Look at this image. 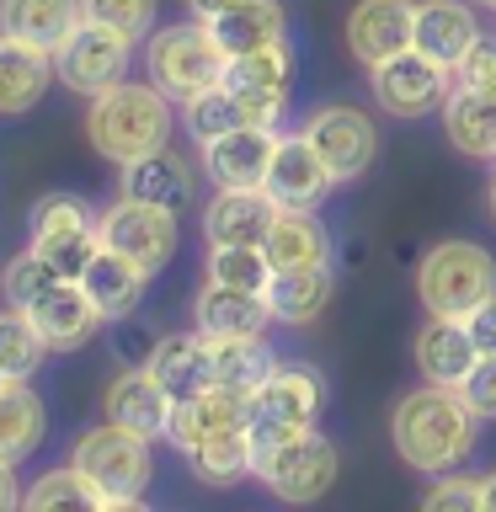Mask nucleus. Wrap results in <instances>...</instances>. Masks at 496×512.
<instances>
[{
  "label": "nucleus",
  "mask_w": 496,
  "mask_h": 512,
  "mask_svg": "<svg viewBox=\"0 0 496 512\" xmlns=\"http://www.w3.org/2000/svg\"><path fill=\"white\" fill-rule=\"evenodd\" d=\"M240 0H187V11L198 16V22H214V16H224V11H235Z\"/></svg>",
  "instance_id": "de8ad7c7"
},
{
  "label": "nucleus",
  "mask_w": 496,
  "mask_h": 512,
  "mask_svg": "<svg viewBox=\"0 0 496 512\" xmlns=\"http://www.w3.org/2000/svg\"><path fill=\"white\" fill-rule=\"evenodd\" d=\"M267 278H272V262H267L262 246H208V283L262 294Z\"/></svg>",
  "instance_id": "58836bf2"
},
{
  "label": "nucleus",
  "mask_w": 496,
  "mask_h": 512,
  "mask_svg": "<svg viewBox=\"0 0 496 512\" xmlns=\"http://www.w3.org/2000/svg\"><path fill=\"white\" fill-rule=\"evenodd\" d=\"M128 64H134V38L107 22H80L70 38L54 48V70H59V86L75 91V96H102L112 86L128 80Z\"/></svg>",
  "instance_id": "6e6552de"
},
{
  "label": "nucleus",
  "mask_w": 496,
  "mask_h": 512,
  "mask_svg": "<svg viewBox=\"0 0 496 512\" xmlns=\"http://www.w3.org/2000/svg\"><path fill=\"white\" fill-rule=\"evenodd\" d=\"M480 347L464 320H448V315H427V326L416 331V368H422L427 384H464V374L475 368Z\"/></svg>",
  "instance_id": "5701e85b"
},
{
  "label": "nucleus",
  "mask_w": 496,
  "mask_h": 512,
  "mask_svg": "<svg viewBox=\"0 0 496 512\" xmlns=\"http://www.w3.org/2000/svg\"><path fill=\"white\" fill-rule=\"evenodd\" d=\"M6 384H11V374H6V368H0V390H6Z\"/></svg>",
  "instance_id": "3c124183"
},
{
  "label": "nucleus",
  "mask_w": 496,
  "mask_h": 512,
  "mask_svg": "<svg viewBox=\"0 0 496 512\" xmlns=\"http://www.w3.org/2000/svg\"><path fill=\"white\" fill-rule=\"evenodd\" d=\"M192 320H198L203 336H267L272 315L267 294H251V288H224V283H203L198 304H192Z\"/></svg>",
  "instance_id": "4be33fe9"
},
{
  "label": "nucleus",
  "mask_w": 496,
  "mask_h": 512,
  "mask_svg": "<svg viewBox=\"0 0 496 512\" xmlns=\"http://www.w3.org/2000/svg\"><path fill=\"white\" fill-rule=\"evenodd\" d=\"M390 438L395 454L422 475L459 470L480 443V416L454 384H422V390L400 395L390 411Z\"/></svg>",
  "instance_id": "f257e3e1"
},
{
  "label": "nucleus",
  "mask_w": 496,
  "mask_h": 512,
  "mask_svg": "<svg viewBox=\"0 0 496 512\" xmlns=\"http://www.w3.org/2000/svg\"><path fill=\"white\" fill-rule=\"evenodd\" d=\"M459 86H470V91H486L496 96V38H480L470 54H464V64L454 70Z\"/></svg>",
  "instance_id": "c03bdc74"
},
{
  "label": "nucleus",
  "mask_w": 496,
  "mask_h": 512,
  "mask_svg": "<svg viewBox=\"0 0 496 512\" xmlns=\"http://www.w3.org/2000/svg\"><path fill=\"white\" fill-rule=\"evenodd\" d=\"M304 134H310V144L331 166L336 182H358V176H368L379 160V128L363 107H347V102L320 107V112H310Z\"/></svg>",
  "instance_id": "9b49d317"
},
{
  "label": "nucleus",
  "mask_w": 496,
  "mask_h": 512,
  "mask_svg": "<svg viewBox=\"0 0 496 512\" xmlns=\"http://www.w3.org/2000/svg\"><path fill=\"white\" fill-rule=\"evenodd\" d=\"M43 432H48L43 395L32 390L27 379H11L6 390H0V459H6V464L32 459V454H38V443H43Z\"/></svg>",
  "instance_id": "cd10ccee"
},
{
  "label": "nucleus",
  "mask_w": 496,
  "mask_h": 512,
  "mask_svg": "<svg viewBox=\"0 0 496 512\" xmlns=\"http://www.w3.org/2000/svg\"><path fill=\"white\" fill-rule=\"evenodd\" d=\"M176 214L171 208H155V203H139V198H118L112 208H102V246L139 262L144 272H160L176 256Z\"/></svg>",
  "instance_id": "9d476101"
},
{
  "label": "nucleus",
  "mask_w": 496,
  "mask_h": 512,
  "mask_svg": "<svg viewBox=\"0 0 496 512\" xmlns=\"http://www.w3.org/2000/svg\"><path fill=\"white\" fill-rule=\"evenodd\" d=\"M224 86L235 91H294V54L288 43H272V48H256V54H235L230 70H224Z\"/></svg>",
  "instance_id": "c9c22d12"
},
{
  "label": "nucleus",
  "mask_w": 496,
  "mask_h": 512,
  "mask_svg": "<svg viewBox=\"0 0 496 512\" xmlns=\"http://www.w3.org/2000/svg\"><path fill=\"white\" fill-rule=\"evenodd\" d=\"M214 38L224 54H256V48H272V43H283V32H288V11H283V0H240L235 11H224L214 16Z\"/></svg>",
  "instance_id": "c756f323"
},
{
  "label": "nucleus",
  "mask_w": 496,
  "mask_h": 512,
  "mask_svg": "<svg viewBox=\"0 0 496 512\" xmlns=\"http://www.w3.org/2000/svg\"><path fill=\"white\" fill-rule=\"evenodd\" d=\"M459 395L475 406L480 422H496V352H480L475 368H470V374H464V384H459Z\"/></svg>",
  "instance_id": "37998d69"
},
{
  "label": "nucleus",
  "mask_w": 496,
  "mask_h": 512,
  "mask_svg": "<svg viewBox=\"0 0 496 512\" xmlns=\"http://www.w3.org/2000/svg\"><path fill=\"white\" fill-rule=\"evenodd\" d=\"M54 80H59V70H54V54H48V48L0 27V118L32 112Z\"/></svg>",
  "instance_id": "a211bd4d"
},
{
  "label": "nucleus",
  "mask_w": 496,
  "mask_h": 512,
  "mask_svg": "<svg viewBox=\"0 0 496 512\" xmlns=\"http://www.w3.org/2000/svg\"><path fill=\"white\" fill-rule=\"evenodd\" d=\"M347 48L368 70L411 48V0H358L347 11Z\"/></svg>",
  "instance_id": "6ab92c4d"
},
{
  "label": "nucleus",
  "mask_w": 496,
  "mask_h": 512,
  "mask_svg": "<svg viewBox=\"0 0 496 512\" xmlns=\"http://www.w3.org/2000/svg\"><path fill=\"white\" fill-rule=\"evenodd\" d=\"M486 507H491V512H496V470H491V475H486Z\"/></svg>",
  "instance_id": "09e8293b"
},
{
  "label": "nucleus",
  "mask_w": 496,
  "mask_h": 512,
  "mask_svg": "<svg viewBox=\"0 0 496 512\" xmlns=\"http://www.w3.org/2000/svg\"><path fill=\"white\" fill-rule=\"evenodd\" d=\"M262 251H267L272 272L278 267H315L331 256V230L315 219V208H283L278 224L262 240Z\"/></svg>",
  "instance_id": "7c9ffc66"
},
{
  "label": "nucleus",
  "mask_w": 496,
  "mask_h": 512,
  "mask_svg": "<svg viewBox=\"0 0 496 512\" xmlns=\"http://www.w3.org/2000/svg\"><path fill=\"white\" fill-rule=\"evenodd\" d=\"M155 6L160 0H86V16L128 32V38L139 43V38H150V27H155Z\"/></svg>",
  "instance_id": "a19ab883"
},
{
  "label": "nucleus",
  "mask_w": 496,
  "mask_h": 512,
  "mask_svg": "<svg viewBox=\"0 0 496 512\" xmlns=\"http://www.w3.org/2000/svg\"><path fill=\"white\" fill-rule=\"evenodd\" d=\"M491 294H496V262L475 240H438L416 262V299L427 304V315L470 320Z\"/></svg>",
  "instance_id": "20e7f679"
},
{
  "label": "nucleus",
  "mask_w": 496,
  "mask_h": 512,
  "mask_svg": "<svg viewBox=\"0 0 496 512\" xmlns=\"http://www.w3.org/2000/svg\"><path fill=\"white\" fill-rule=\"evenodd\" d=\"M224 427H246V395H240V390H224V384H214V390L182 395V400L171 406L166 443L187 459L203 438H214V432H224Z\"/></svg>",
  "instance_id": "aec40b11"
},
{
  "label": "nucleus",
  "mask_w": 496,
  "mask_h": 512,
  "mask_svg": "<svg viewBox=\"0 0 496 512\" xmlns=\"http://www.w3.org/2000/svg\"><path fill=\"white\" fill-rule=\"evenodd\" d=\"M374 80V102L390 112V118H432L443 112V102L454 96V70L438 59H427L422 48H400L395 59H384L368 70Z\"/></svg>",
  "instance_id": "1a4fd4ad"
},
{
  "label": "nucleus",
  "mask_w": 496,
  "mask_h": 512,
  "mask_svg": "<svg viewBox=\"0 0 496 512\" xmlns=\"http://www.w3.org/2000/svg\"><path fill=\"white\" fill-rule=\"evenodd\" d=\"M80 22H86V0H0V27L48 48V54H54Z\"/></svg>",
  "instance_id": "bb28decb"
},
{
  "label": "nucleus",
  "mask_w": 496,
  "mask_h": 512,
  "mask_svg": "<svg viewBox=\"0 0 496 512\" xmlns=\"http://www.w3.org/2000/svg\"><path fill=\"white\" fill-rule=\"evenodd\" d=\"M171 406H176V395L155 379L150 363H144V368H123V374L107 384V422L139 432V438H150V443L166 438Z\"/></svg>",
  "instance_id": "dca6fc26"
},
{
  "label": "nucleus",
  "mask_w": 496,
  "mask_h": 512,
  "mask_svg": "<svg viewBox=\"0 0 496 512\" xmlns=\"http://www.w3.org/2000/svg\"><path fill=\"white\" fill-rule=\"evenodd\" d=\"M278 139L272 128H230L224 139L203 144V171L214 176V187H267L272 155H278Z\"/></svg>",
  "instance_id": "f3484780"
},
{
  "label": "nucleus",
  "mask_w": 496,
  "mask_h": 512,
  "mask_svg": "<svg viewBox=\"0 0 496 512\" xmlns=\"http://www.w3.org/2000/svg\"><path fill=\"white\" fill-rule=\"evenodd\" d=\"M475 6H486V11H496V0H475Z\"/></svg>",
  "instance_id": "603ef678"
},
{
  "label": "nucleus",
  "mask_w": 496,
  "mask_h": 512,
  "mask_svg": "<svg viewBox=\"0 0 496 512\" xmlns=\"http://www.w3.org/2000/svg\"><path fill=\"white\" fill-rule=\"evenodd\" d=\"M320 406H326V379L304 363H278L246 395V427H251L256 448H267L278 438H294V432L315 427Z\"/></svg>",
  "instance_id": "423d86ee"
},
{
  "label": "nucleus",
  "mask_w": 496,
  "mask_h": 512,
  "mask_svg": "<svg viewBox=\"0 0 496 512\" xmlns=\"http://www.w3.org/2000/svg\"><path fill=\"white\" fill-rule=\"evenodd\" d=\"M187 459L203 486H240L246 475H256V438L251 427H224L214 438H203Z\"/></svg>",
  "instance_id": "2f4dec72"
},
{
  "label": "nucleus",
  "mask_w": 496,
  "mask_h": 512,
  "mask_svg": "<svg viewBox=\"0 0 496 512\" xmlns=\"http://www.w3.org/2000/svg\"><path fill=\"white\" fill-rule=\"evenodd\" d=\"M171 134H176V102L150 75L123 80V86L91 96L86 139L102 160H112V166H134V160L166 150Z\"/></svg>",
  "instance_id": "f03ea898"
},
{
  "label": "nucleus",
  "mask_w": 496,
  "mask_h": 512,
  "mask_svg": "<svg viewBox=\"0 0 496 512\" xmlns=\"http://www.w3.org/2000/svg\"><path fill=\"white\" fill-rule=\"evenodd\" d=\"M331 187H336V176L310 144V134H283L278 155H272V171H267L272 198H278L283 208H320L331 198Z\"/></svg>",
  "instance_id": "4468645a"
},
{
  "label": "nucleus",
  "mask_w": 496,
  "mask_h": 512,
  "mask_svg": "<svg viewBox=\"0 0 496 512\" xmlns=\"http://www.w3.org/2000/svg\"><path fill=\"white\" fill-rule=\"evenodd\" d=\"M123 198H139V203H155V208L182 214V208L198 198V182H192L187 155H176L166 144V150H155V155L134 160V166H123Z\"/></svg>",
  "instance_id": "b1692460"
},
{
  "label": "nucleus",
  "mask_w": 496,
  "mask_h": 512,
  "mask_svg": "<svg viewBox=\"0 0 496 512\" xmlns=\"http://www.w3.org/2000/svg\"><path fill=\"white\" fill-rule=\"evenodd\" d=\"M336 464H342L336 459V443L326 438V432H315V427L256 448V480H262L278 502H294V507L320 502V496L331 491Z\"/></svg>",
  "instance_id": "0eeeda50"
},
{
  "label": "nucleus",
  "mask_w": 496,
  "mask_h": 512,
  "mask_svg": "<svg viewBox=\"0 0 496 512\" xmlns=\"http://www.w3.org/2000/svg\"><path fill=\"white\" fill-rule=\"evenodd\" d=\"M278 214L283 203L267 187H219L214 203L203 208V235L208 246H262Z\"/></svg>",
  "instance_id": "f8f14e48"
},
{
  "label": "nucleus",
  "mask_w": 496,
  "mask_h": 512,
  "mask_svg": "<svg viewBox=\"0 0 496 512\" xmlns=\"http://www.w3.org/2000/svg\"><path fill=\"white\" fill-rule=\"evenodd\" d=\"M11 507H27V491L16 486V464L0 459V512H11Z\"/></svg>",
  "instance_id": "49530a36"
},
{
  "label": "nucleus",
  "mask_w": 496,
  "mask_h": 512,
  "mask_svg": "<svg viewBox=\"0 0 496 512\" xmlns=\"http://www.w3.org/2000/svg\"><path fill=\"white\" fill-rule=\"evenodd\" d=\"M224 70H230V54L219 48L214 27L198 22V16L160 27V32H150V43H144V75H150L176 107H187L192 96L224 86Z\"/></svg>",
  "instance_id": "7ed1b4c3"
},
{
  "label": "nucleus",
  "mask_w": 496,
  "mask_h": 512,
  "mask_svg": "<svg viewBox=\"0 0 496 512\" xmlns=\"http://www.w3.org/2000/svg\"><path fill=\"white\" fill-rule=\"evenodd\" d=\"M422 507L432 512H480L486 507V480H470V475H438L422 496Z\"/></svg>",
  "instance_id": "79ce46f5"
},
{
  "label": "nucleus",
  "mask_w": 496,
  "mask_h": 512,
  "mask_svg": "<svg viewBox=\"0 0 496 512\" xmlns=\"http://www.w3.org/2000/svg\"><path fill=\"white\" fill-rule=\"evenodd\" d=\"M155 272H144L139 262H128V256L118 251H96L91 256V267H86V278H80V288L96 299V310H102L107 320H123V315H134L139 310V299H144V283H150Z\"/></svg>",
  "instance_id": "a878e982"
},
{
  "label": "nucleus",
  "mask_w": 496,
  "mask_h": 512,
  "mask_svg": "<svg viewBox=\"0 0 496 512\" xmlns=\"http://www.w3.org/2000/svg\"><path fill=\"white\" fill-rule=\"evenodd\" d=\"M464 326H470V336H475V347H480V352H496V294L480 304V310L464 320Z\"/></svg>",
  "instance_id": "a18cd8bd"
},
{
  "label": "nucleus",
  "mask_w": 496,
  "mask_h": 512,
  "mask_svg": "<svg viewBox=\"0 0 496 512\" xmlns=\"http://www.w3.org/2000/svg\"><path fill=\"white\" fill-rule=\"evenodd\" d=\"M27 507L32 512H54V507H107V502H102V491L75 470V464H64V470H43L38 480H32V486H27Z\"/></svg>",
  "instance_id": "4c0bfd02"
},
{
  "label": "nucleus",
  "mask_w": 496,
  "mask_h": 512,
  "mask_svg": "<svg viewBox=\"0 0 496 512\" xmlns=\"http://www.w3.org/2000/svg\"><path fill=\"white\" fill-rule=\"evenodd\" d=\"M54 283H64V278L27 246L22 256H11V262H6V272H0V299L16 304V310H32V304H38Z\"/></svg>",
  "instance_id": "ea45409f"
},
{
  "label": "nucleus",
  "mask_w": 496,
  "mask_h": 512,
  "mask_svg": "<svg viewBox=\"0 0 496 512\" xmlns=\"http://www.w3.org/2000/svg\"><path fill=\"white\" fill-rule=\"evenodd\" d=\"M491 219H496V176H491Z\"/></svg>",
  "instance_id": "8fccbe9b"
},
{
  "label": "nucleus",
  "mask_w": 496,
  "mask_h": 512,
  "mask_svg": "<svg viewBox=\"0 0 496 512\" xmlns=\"http://www.w3.org/2000/svg\"><path fill=\"white\" fill-rule=\"evenodd\" d=\"M475 43H480L475 0H411V48H422L427 59L459 70Z\"/></svg>",
  "instance_id": "ddd939ff"
},
{
  "label": "nucleus",
  "mask_w": 496,
  "mask_h": 512,
  "mask_svg": "<svg viewBox=\"0 0 496 512\" xmlns=\"http://www.w3.org/2000/svg\"><path fill=\"white\" fill-rule=\"evenodd\" d=\"M91 230H102V214L86 198H75V192H43L27 208V246H48V240H70Z\"/></svg>",
  "instance_id": "473e14b6"
},
{
  "label": "nucleus",
  "mask_w": 496,
  "mask_h": 512,
  "mask_svg": "<svg viewBox=\"0 0 496 512\" xmlns=\"http://www.w3.org/2000/svg\"><path fill=\"white\" fill-rule=\"evenodd\" d=\"M48 352L54 347L43 342V331L32 326V315L16 310V304H6V310H0V368H6L11 379H32Z\"/></svg>",
  "instance_id": "f704fd0d"
},
{
  "label": "nucleus",
  "mask_w": 496,
  "mask_h": 512,
  "mask_svg": "<svg viewBox=\"0 0 496 512\" xmlns=\"http://www.w3.org/2000/svg\"><path fill=\"white\" fill-rule=\"evenodd\" d=\"M150 368H155V379L166 384L176 400L214 390L219 384V374H214V336H203V331L160 336L155 352H150Z\"/></svg>",
  "instance_id": "412c9836"
},
{
  "label": "nucleus",
  "mask_w": 496,
  "mask_h": 512,
  "mask_svg": "<svg viewBox=\"0 0 496 512\" xmlns=\"http://www.w3.org/2000/svg\"><path fill=\"white\" fill-rule=\"evenodd\" d=\"M70 464L91 480L96 491H102L107 507H134L144 496V486H150V475H155L150 438H139V432H128L118 422L91 427L86 438L75 443Z\"/></svg>",
  "instance_id": "39448f33"
},
{
  "label": "nucleus",
  "mask_w": 496,
  "mask_h": 512,
  "mask_svg": "<svg viewBox=\"0 0 496 512\" xmlns=\"http://www.w3.org/2000/svg\"><path fill=\"white\" fill-rule=\"evenodd\" d=\"M27 315H32V326L43 331V342L54 347V352H80L86 342H96L102 326H107V315L96 310V299L80 283H70V278L48 288V294L32 304Z\"/></svg>",
  "instance_id": "2eb2a0df"
},
{
  "label": "nucleus",
  "mask_w": 496,
  "mask_h": 512,
  "mask_svg": "<svg viewBox=\"0 0 496 512\" xmlns=\"http://www.w3.org/2000/svg\"><path fill=\"white\" fill-rule=\"evenodd\" d=\"M272 368H278V358H272V347L262 336H214V374L224 390L251 395Z\"/></svg>",
  "instance_id": "72a5a7b5"
},
{
  "label": "nucleus",
  "mask_w": 496,
  "mask_h": 512,
  "mask_svg": "<svg viewBox=\"0 0 496 512\" xmlns=\"http://www.w3.org/2000/svg\"><path fill=\"white\" fill-rule=\"evenodd\" d=\"M443 134L459 155L496 160V96L454 86V96L443 102Z\"/></svg>",
  "instance_id": "c85d7f7f"
},
{
  "label": "nucleus",
  "mask_w": 496,
  "mask_h": 512,
  "mask_svg": "<svg viewBox=\"0 0 496 512\" xmlns=\"http://www.w3.org/2000/svg\"><path fill=\"white\" fill-rule=\"evenodd\" d=\"M182 123H187V134L198 144H214V139L230 134V128H246V112H240L230 86H214V91L192 96V102L182 107Z\"/></svg>",
  "instance_id": "e433bc0d"
},
{
  "label": "nucleus",
  "mask_w": 496,
  "mask_h": 512,
  "mask_svg": "<svg viewBox=\"0 0 496 512\" xmlns=\"http://www.w3.org/2000/svg\"><path fill=\"white\" fill-rule=\"evenodd\" d=\"M267 304H272V315L283 320V326H310V320L331 304L336 294V272L331 262H315V267H278L267 278Z\"/></svg>",
  "instance_id": "393cba45"
}]
</instances>
